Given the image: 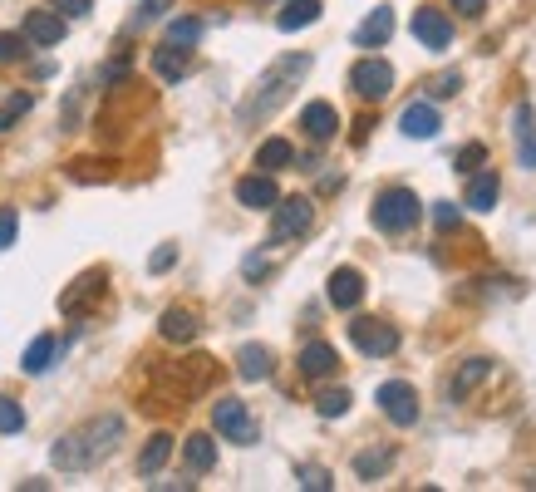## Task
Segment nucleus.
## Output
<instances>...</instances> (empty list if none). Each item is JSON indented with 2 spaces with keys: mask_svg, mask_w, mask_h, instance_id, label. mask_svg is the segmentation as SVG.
Here are the masks:
<instances>
[{
  "mask_svg": "<svg viewBox=\"0 0 536 492\" xmlns=\"http://www.w3.org/2000/svg\"><path fill=\"white\" fill-rule=\"evenodd\" d=\"M237 374L241 379H251V384L271 379V350H266V345H241L237 350Z\"/></svg>",
  "mask_w": 536,
  "mask_h": 492,
  "instance_id": "nucleus-26",
  "label": "nucleus"
},
{
  "mask_svg": "<svg viewBox=\"0 0 536 492\" xmlns=\"http://www.w3.org/2000/svg\"><path fill=\"white\" fill-rule=\"evenodd\" d=\"M487 379H492V360H482V355H477V360H468V365H458V374L448 379V399H453V404L473 399Z\"/></svg>",
  "mask_w": 536,
  "mask_h": 492,
  "instance_id": "nucleus-15",
  "label": "nucleus"
},
{
  "mask_svg": "<svg viewBox=\"0 0 536 492\" xmlns=\"http://www.w3.org/2000/svg\"><path fill=\"white\" fill-rule=\"evenodd\" d=\"M350 89H355L359 99H369V104H379V99H389V89H394V69H389V60H359L355 69H350Z\"/></svg>",
  "mask_w": 536,
  "mask_h": 492,
  "instance_id": "nucleus-6",
  "label": "nucleus"
},
{
  "mask_svg": "<svg viewBox=\"0 0 536 492\" xmlns=\"http://www.w3.org/2000/svg\"><path fill=\"white\" fill-rule=\"evenodd\" d=\"M212 374H217V365L202 355V360H182L178 369H163L158 379H163V384H173V394H178V399H192V394H202V389L212 384Z\"/></svg>",
  "mask_w": 536,
  "mask_h": 492,
  "instance_id": "nucleus-9",
  "label": "nucleus"
},
{
  "mask_svg": "<svg viewBox=\"0 0 536 492\" xmlns=\"http://www.w3.org/2000/svg\"><path fill=\"white\" fill-rule=\"evenodd\" d=\"M296 478H300V488H305V492H330V488H335V478H330L325 468H310V463H305V468H296Z\"/></svg>",
  "mask_w": 536,
  "mask_h": 492,
  "instance_id": "nucleus-37",
  "label": "nucleus"
},
{
  "mask_svg": "<svg viewBox=\"0 0 536 492\" xmlns=\"http://www.w3.org/2000/svg\"><path fill=\"white\" fill-rule=\"evenodd\" d=\"M310 74V55H286V60H276L261 79H256V89L246 94V104L237 109L241 123H256V119H271L286 99H291V89H296L300 79Z\"/></svg>",
  "mask_w": 536,
  "mask_h": 492,
  "instance_id": "nucleus-2",
  "label": "nucleus"
},
{
  "mask_svg": "<svg viewBox=\"0 0 536 492\" xmlns=\"http://www.w3.org/2000/svg\"><path fill=\"white\" fill-rule=\"evenodd\" d=\"M104 281H109L104 271H84V276L60 296V310L64 315H89L94 301H104Z\"/></svg>",
  "mask_w": 536,
  "mask_h": 492,
  "instance_id": "nucleus-11",
  "label": "nucleus"
},
{
  "mask_svg": "<svg viewBox=\"0 0 536 492\" xmlns=\"http://www.w3.org/2000/svg\"><path fill=\"white\" fill-rule=\"evenodd\" d=\"M212 424L232 443H256V419H251V409L241 399H217L212 404Z\"/></svg>",
  "mask_w": 536,
  "mask_h": 492,
  "instance_id": "nucleus-7",
  "label": "nucleus"
},
{
  "mask_svg": "<svg viewBox=\"0 0 536 492\" xmlns=\"http://www.w3.org/2000/svg\"><path fill=\"white\" fill-rule=\"evenodd\" d=\"M394 468V448L384 443V448H364V453H355V478L359 483H374V478H384Z\"/></svg>",
  "mask_w": 536,
  "mask_h": 492,
  "instance_id": "nucleus-25",
  "label": "nucleus"
},
{
  "mask_svg": "<svg viewBox=\"0 0 536 492\" xmlns=\"http://www.w3.org/2000/svg\"><path fill=\"white\" fill-rule=\"evenodd\" d=\"M168 5H173V0H143V5H138V15H133V25H148V20H158Z\"/></svg>",
  "mask_w": 536,
  "mask_h": 492,
  "instance_id": "nucleus-43",
  "label": "nucleus"
},
{
  "mask_svg": "<svg viewBox=\"0 0 536 492\" xmlns=\"http://www.w3.org/2000/svg\"><path fill=\"white\" fill-rule=\"evenodd\" d=\"M325 296H330V306L335 310H355L364 301V276H359L355 266H340V271H330V286H325Z\"/></svg>",
  "mask_w": 536,
  "mask_h": 492,
  "instance_id": "nucleus-13",
  "label": "nucleus"
},
{
  "mask_svg": "<svg viewBox=\"0 0 536 492\" xmlns=\"http://www.w3.org/2000/svg\"><path fill=\"white\" fill-rule=\"evenodd\" d=\"M182 458H187L192 473H212V468H217V443H212V433H192V438L182 443Z\"/></svg>",
  "mask_w": 536,
  "mask_h": 492,
  "instance_id": "nucleus-24",
  "label": "nucleus"
},
{
  "mask_svg": "<svg viewBox=\"0 0 536 492\" xmlns=\"http://www.w3.org/2000/svg\"><path fill=\"white\" fill-rule=\"evenodd\" d=\"M20 429H25V409L10 394H0V433H20Z\"/></svg>",
  "mask_w": 536,
  "mask_h": 492,
  "instance_id": "nucleus-36",
  "label": "nucleus"
},
{
  "mask_svg": "<svg viewBox=\"0 0 536 492\" xmlns=\"http://www.w3.org/2000/svg\"><path fill=\"white\" fill-rule=\"evenodd\" d=\"M241 271H246L251 281H261V276H266V261H261V256H246V266H241Z\"/></svg>",
  "mask_w": 536,
  "mask_h": 492,
  "instance_id": "nucleus-46",
  "label": "nucleus"
},
{
  "mask_svg": "<svg viewBox=\"0 0 536 492\" xmlns=\"http://www.w3.org/2000/svg\"><path fill=\"white\" fill-rule=\"evenodd\" d=\"M399 128H404L409 138H433V133H438L443 123H438V109H433L428 99H418V104H409V109H404Z\"/></svg>",
  "mask_w": 536,
  "mask_h": 492,
  "instance_id": "nucleus-23",
  "label": "nucleus"
},
{
  "mask_svg": "<svg viewBox=\"0 0 536 492\" xmlns=\"http://www.w3.org/2000/svg\"><path fill=\"white\" fill-rule=\"evenodd\" d=\"M237 202L241 207H251V212H271L276 202H281V187L271 173H246L237 183Z\"/></svg>",
  "mask_w": 536,
  "mask_h": 492,
  "instance_id": "nucleus-12",
  "label": "nucleus"
},
{
  "mask_svg": "<svg viewBox=\"0 0 536 492\" xmlns=\"http://www.w3.org/2000/svg\"><path fill=\"white\" fill-rule=\"evenodd\" d=\"M55 350H60V340H55V335H35V340H30V350H25V360H20V369H25V374H45L50 360H55Z\"/></svg>",
  "mask_w": 536,
  "mask_h": 492,
  "instance_id": "nucleus-30",
  "label": "nucleus"
},
{
  "mask_svg": "<svg viewBox=\"0 0 536 492\" xmlns=\"http://www.w3.org/2000/svg\"><path fill=\"white\" fill-rule=\"evenodd\" d=\"M173 261H178V246H158V251L148 256V271H168Z\"/></svg>",
  "mask_w": 536,
  "mask_h": 492,
  "instance_id": "nucleus-44",
  "label": "nucleus"
},
{
  "mask_svg": "<svg viewBox=\"0 0 536 492\" xmlns=\"http://www.w3.org/2000/svg\"><path fill=\"white\" fill-rule=\"evenodd\" d=\"M168 40H173V45H197V40H202V20H197V15L173 20V25H168Z\"/></svg>",
  "mask_w": 536,
  "mask_h": 492,
  "instance_id": "nucleus-34",
  "label": "nucleus"
},
{
  "mask_svg": "<svg viewBox=\"0 0 536 492\" xmlns=\"http://www.w3.org/2000/svg\"><path fill=\"white\" fill-rule=\"evenodd\" d=\"M15 232H20L15 207H0V251H5V246H15Z\"/></svg>",
  "mask_w": 536,
  "mask_h": 492,
  "instance_id": "nucleus-41",
  "label": "nucleus"
},
{
  "mask_svg": "<svg viewBox=\"0 0 536 492\" xmlns=\"http://www.w3.org/2000/svg\"><path fill=\"white\" fill-rule=\"evenodd\" d=\"M300 128H305V138H315V143H330V138H335V128H340L335 104H325V99L305 104V109H300Z\"/></svg>",
  "mask_w": 536,
  "mask_h": 492,
  "instance_id": "nucleus-18",
  "label": "nucleus"
},
{
  "mask_svg": "<svg viewBox=\"0 0 536 492\" xmlns=\"http://www.w3.org/2000/svg\"><path fill=\"white\" fill-rule=\"evenodd\" d=\"M389 35H394V10H389V5H374V10L359 20L355 45H359V50H379Z\"/></svg>",
  "mask_w": 536,
  "mask_h": 492,
  "instance_id": "nucleus-17",
  "label": "nucleus"
},
{
  "mask_svg": "<svg viewBox=\"0 0 536 492\" xmlns=\"http://www.w3.org/2000/svg\"><path fill=\"white\" fill-rule=\"evenodd\" d=\"M296 163V148L286 143V138H266L261 148H256V168L261 173H281V168H291Z\"/></svg>",
  "mask_w": 536,
  "mask_h": 492,
  "instance_id": "nucleus-27",
  "label": "nucleus"
},
{
  "mask_svg": "<svg viewBox=\"0 0 536 492\" xmlns=\"http://www.w3.org/2000/svg\"><path fill=\"white\" fill-rule=\"evenodd\" d=\"M64 30H69V20H64L60 10H30L25 15V40L30 45H60Z\"/></svg>",
  "mask_w": 536,
  "mask_h": 492,
  "instance_id": "nucleus-16",
  "label": "nucleus"
},
{
  "mask_svg": "<svg viewBox=\"0 0 536 492\" xmlns=\"http://www.w3.org/2000/svg\"><path fill=\"white\" fill-rule=\"evenodd\" d=\"M315 409H320V419L350 414V389H320V394H315Z\"/></svg>",
  "mask_w": 536,
  "mask_h": 492,
  "instance_id": "nucleus-33",
  "label": "nucleus"
},
{
  "mask_svg": "<svg viewBox=\"0 0 536 492\" xmlns=\"http://www.w3.org/2000/svg\"><path fill=\"white\" fill-rule=\"evenodd\" d=\"M50 10H60L64 20H84V15H89V0H50Z\"/></svg>",
  "mask_w": 536,
  "mask_h": 492,
  "instance_id": "nucleus-42",
  "label": "nucleus"
},
{
  "mask_svg": "<svg viewBox=\"0 0 536 492\" xmlns=\"http://www.w3.org/2000/svg\"><path fill=\"white\" fill-rule=\"evenodd\" d=\"M414 40H423L428 50H448L453 45V20L433 5H418L414 10Z\"/></svg>",
  "mask_w": 536,
  "mask_h": 492,
  "instance_id": "nucleus-10",
  "label": "nucleus"
},
{
  "mask_svg": "<svg viewBox=\"0 0 536 492\" xmlns=\"http://www.w3.org/2000/svg\"><path fill=\"white\" fill-rule=\"evenodd\" d=\"M418 217H423V202H418L414 187H384L374 197V227L399 237V232H414Z\"/></svg>",
  "mask_w": 536,
  "mask_h": 492,
  "instance_id": "nucleus-3",
  "label": "nucleus"
},
{
  "mask_svg": "<svg viewBox=\"0 0 536 492\" xmlns=\"http://www.w3.org/2000/svg\"><path fill=\"white\" fill-rule=\"evenodd\" d=\"M473 183H468V207L473 212H492L497 207V197H502V178H497V168H477V173H468Z\"/></svg>",
  "mask_w": 536,
  "mask_h": 492,
  "instance_id": "nucleus-20",
  "label": "nucleus"
},
{
  "mask_svg": "<svg viewBox=\"0 0 536 492\" xmlns=\"http://www.w3.org/2000/svg\"><path fill=\"white\" fill-rule=\"evenodd\" d=\"M350 340L364 355H394L399 350V330L389 320H369V315H359L355 325H350Z\"/></svg>",
  "mask_w": 536,
  "mask_h": 492,
  "instance_id": "nucleus-8",
  "label": "nucleus"
},
{
  "mask_svg": "<svg viewBox=\"0 0 536 492\" xmlns=\"http://www.w3.org/2000/svg\"><path fill=\"white\" fill-rule=\"evenodd\" d=\"M320 10H325L320 0H291V5H286V10L276 15V25H281V30L291 35V30H305V25H315V20H320Z\"/></svg>",
  "mask_w": 536,
  "mask_h": 492,
  "instance_id": "nucleus-29",
  "label": "nucleus"
},
{
  "mask_svg": "<svg viewBox=\"0 0 536 492\" xmlns=\"http://www.w3.org/2000/svg\"><path fill=\"white\" fill-rule=\"evenodd\" d=\"M458 222H463V212L453 202H433V227L438 232H458Z\"/></svg>",
  "mask_w": 536,
  "mask_h": 492,
  "instance_id": "nucleus-39",
  "label": "nucleus"
},
{
  "mask_svg": "<svg viewBox=\"0 0 536 492\" xmlns=\"http://www.w3.org/2000/svg\"><path fill=\"white\" fill-rule=\"evenodd\" d=\"M300 374L305 379H325V374H335L340 369V355H335V345H325V340H310L305 350H300Z\"/></svg>",
  "mask_w": 536,
  "mask_h": 492,
  "instance_id": "nucleus-22",
  "label": "nucleus"
},
{
  "mask_svg": "<svg viewBox=\"0 0 536 492\" xmlns=\"http://www.w3.org/2000/svg\"><path fill=\"white\" fill-rule=\"evenodd\" d=\"M153 69H158V79L178 84L182 74L192 69V45H173V40H163V45L153 50Z\"/></svg>",
  "mask_w": 536,
  "mask_h": 492,
  "instance_id": "nucleus-19",
  "label": "nucleus"
},
{
  "mask_svg": "<svg viewBox=\"0 0 536 492\" xmlns=\"http://www.w3.org/2000/svg\"><path fill=\"white\" fill-rule=\"evenodd\" d=\"M271 212H276L271 217V242H291L300 232H310V222H315V202L310 197H281Z\"/></svg>",
  "mask_w": 536,
  "mask_h": 492,
  "instance_id": "nucleus-5",
  "label": "nucleus"
},
{
  "mask_svg": "<svg viewBox=\"0 0 536 492\" xmlns=\"http://www.w3.org/2000/svg\"><path fill=\"white\" fill-rule=\"evenodd\" d=\"M168 458H173V433H153V438L143 443V453H138V473H143V478H153Z\"/></svg>",
  "mask_w": 536,
  "mask_h": 492,
  "instance_id": "nucleus-28",
  "label": "nucleus"
},
{
  "mask_svg": "<svg viewBox=\"0 0 536 492\" xmlns=\"http://www.w3.org/2000/svg\"><path fill=\"white\" fill-rule=\"evenodd\" d=\"M374 404H379V409H384V419H389V424H399V429H414L418 424V389L409 384V379H389V384H379Z\"/></svg>",
  "mask_w": 536,
  "mask_h": 492,
  "instance_id": "nucleus-4",
  "label": "nucleus"
},
{
  "mask_svg": "<svg viewBox=\"0 0 536 492\" xmlns=\"http://www.w3.org/2000/svg\"><path fill=\"white\" fill-rule=\"evenodd\" d=\"M453 10L473 20V15H482V10H487V0H453Z\"/></svg>",
  "mask_w": 536,
  "mask_h": 492,
  "instance_id": "nucleus-45",
  "label": "nucleus"
},
{
  "mask_svg": "<svg viewBox=\"0 0 536 492\" xmlns=\"http://www.w3.org/2000/svg\"><path fill=\"white\" fill-rule=\"evenodd\" d=\"M158 330H163V340H173V345H187V340H197L202 320H197V310L168 306V310H163V320H158Z\"/></svg>",
  "mask_w": 536,
  "mask_h": 492,
  "instance_id": "nucleus-21",
  "label": "nucleus"
},
{
  "mask_svg": "<svg viewBox=\"0 0 536 492\" xmlns=\"http://www.w3.org/2000/svg\"><path fill=\"white\" fill-rule=\"evenodd\" d=\"M25 50H30L25 30H20V35H15V30H5V35H0V64H20L25 60Z\"/></svg>",
  "mask_w": 536,
  "mask_h": 492,
  "instance_id": "nucleus-35",
  "label": "nucleus"
},
{
  "mask_svg": "<svg viewBox=\"0 0 536 492\" xmlns=\"http://www.w3.org/2000/svg\"><path fill=\"white\" fill-rule=\"evenodd\" d=\"M69 178H74V183H109V178H114V163H109V158H74V163H69Z\"/></svg>",
  "mask_w": 536,
  "mask_h": 492,
  "instance_id": "nucleus-31",
  "label": "nucleus"
},
{
  "mask_svg": "<svg viewBox=\"0 0 536 492\" xmlns=\"http://www.w3.org/2000/svg\"><path fill=\"white\" fill-rule=\"evenodd\" d=\"M119 443H123V419L119 414H99V419H89L84 429L64 433L60 443L50 448V463H55L60 473H89V468L104 463Z\"/></svg>",
  "mask_w": 536,
  "mask_h": 492,
  "instance_id": "nucleus-1",
  "label": "nucleus"
},
{
  "mask_svg": "<svg viewBox=\"0 0 536 492\" xmlns=\"http://www.w3.org/2000/svg\"><path fill=\"white\" fill-rule=\"evenodd\" d=\"M512 138H517V163L536 173V114L532 104H517L512 109Z\"/></svg>",
  "mask_w": 536,
  "mask_h": 492,
  "instance_id": "nucleus-14",
  "label": "nucleus"
},
{
  "mask_svg": "<svg viewBox=\"0 0 536 492\" xmlns=\"http://www.w3.org/2000/svg\"><path fill=\"white\" fill-rule=\"evenodd\" d=\"M30 109H35V99H30L25 89H15V94H10V99L0 104V133H5V128H15V123L25 119Z\"/></svg>",
  "mask_w": 536,
  "mask_h": 492,
  "instance_id": "nucleus-32",
  "label": "nucleus"
},
{
  "mask_svg": "<svg viewBox=\"0 0 536 492\" xmlns=\"http://www.w3.org/2000/svg\"><path fill=\"white\" fill-rule=\"evenodd\" d=\"M482 163H487V148H482V143H468V148H458V158H453V168H458V173H477Z\"/></svg>",
  "mask_w": 536,
  "mask_h": 492,
  "instance_id": "nucleus-38",
  "label": "nucleus"
},
{
  "mask_svg": "<svg viewBox=\"0 0 536 492\" xmlns=\"http://www.w3.org/2000/svg\"><path fill=\"white\" fill-rule=\"evenodd\" d=\"M463 89V74H438V79H428V94L433 99H453Z\"/></svg>",
  "mask_w": 536,
  "mask_h": 492,
  "instance_id": "nucleus-40",
  "label": "nucleus"
}]
</instances>
